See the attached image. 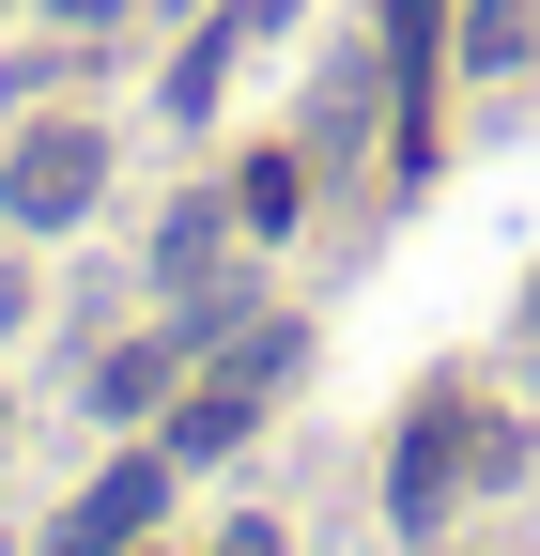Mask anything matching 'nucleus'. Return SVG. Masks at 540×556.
Masks as SVG:
<instances>
[{"label": "nucleus", "instance_id": "nucleus-12", "mask_svg": "<svg viewBox=\"0 0 540 556\" xmlns=\"http://www.w3.org/2000/svg\"><path fill=\"white\" fill-rule=\"evenodd\" d=\"M16 309H31V294H16V263H0V325H16Z\"/></svg>", "mask_w": 540, "mask_h": 556}, {"label": "nucleus", "instance_id": "nucleus-14", "mask_svg": "<svg viewBox=\"0 0 540 556\" xmlns=\"http://www.w3.org/2000/svg\"><path fill=\"white\" fill-rule=\"evenodd\" d=\"M0 417H16V402H0Z\"/></svg>", "mask_w": 540, "mask_h": 556}, {"label": "nucleus", "instance_id": "nucleus-10", "mask_svg": "<svg viewBox=\"0 0 540 556\" xmlns=\"http://www.w3.org/2000/svg\"><path fill=\"white\" fill-rule=\"evenodd\" d=\"M47 556H108V541H93V526H62V541H47Z\"/></svg>", "mask_w": 540, "mask_h": 556}, {"label": "nucleus", "instance_id": "nucleus-8", "mask_svg": "<svg viewBox=\"0 0 540 556\" xmlns=\"http://www.w3.org/2000/svg\"><path fill=\"white\" fill-rule=\"evenodd\" d=\"M217 232H232V201H185V217L155 232V263H170V278H185V263H217Z\"/></svg>", "mask_w": 540, "mask_h": 556}, {"label": "nucleus", "instance_id": "nucleus-3", "mask_svg": "<svg viewBox=\"0 0 540 556\" xmlns=\"http://www.w3.org/2000/svg\"><path fill=\"white\" fill-rule=\"evenodd\" d=\"M155 510H170V448H155V464H108V479H93V495H78V526H93L108 556H124V541H140Z\"/></svg>", "mask_w": 540, "mask_h": 556}, {"label": "nucleus", "instance_id": "nucleus-9", "mask_svg": "<svg viewBox=\"0 0 540 556\" xmlns=\"http://www.w3.org/2000/svg\"><path fill=\"white\" fill-rule=\"evenodd\" d=\"M217 556H279V526H217Z\"/></svg>", "mask_w": 540, "mask_h": 556}, {"label": "nucleus", "instance_id": "nucleus-7", "mask_svg": "<svg viewBox=\"0 0 540 556\" xmlns=\"http://www.w3.org/2000/svg\"><path fill=\"white\" fill-rule=\"evenodd\" d=\"M525 31H540V0H479L463 16V62H525Z\"/></svg>", "mask_w": 540, "mask_h": 556}, {"label": "nucleus", "instance_id": "nucleus-11", "mask_svg": "<svg viewBox=\"0 0 540 556\" xmlns=\"http://www.w3.org/2000/svg\"><path fill=\"white\" fill-rule=\"evenodd\" d=\"M62 16H78V31H93V16H124V0H62Z\"/></svg>", "mask_w": 540, "mask_h": 556}, {"label": "nucleus", "instance_id": "nucleus-1", "mask_svg": "<svg viewBox=\"0 0 540 556\" xmlns=\"http://www.w3.org/2000/svg\"><path fill=\"white\" fill-rule=\"evenodd\" d=\"M510 464H525V433H510V417H479V402H433L417 433H401V464H386V510H401V526H433L463 479H510Z\"/></svg>", "mask_w": 540, "mask_h": 556}, {"label": "nucleus", "instance_id": "nucleus-5", "mask_svg": "<svg viewBox=\"0 0 540 556\" xmlns=\"http://www.w3.org/2000/svg\"><path fill=\"white\" fill-rule=\"evenodd\" d=\"M93 402H108V417H140V402H170V340H140V356H108V371H93Z\"/></svg>", "mask_w": 540, "mask_h": 556}, {"label": "nucleus", "instance_id": "nucleus-2", "mask_svg": "<svg viewBox=\"0 0 540 556\" xmlns=\"http://www.w3.org/2000/svg\"><path fill=\"white\" fill-rule=\"evenodd\" d=\"M93 186H108V139H93V124H31V139H16V170H0V201H16L31 232L93 217Z\"/></svg>", "mask_w": 540, "mask_h": 556}, {"label": "nucleus", "instance_id": "nucleus-4", "mask_svg": "<svg viewBox=\"0 0 540 556\" xmlns=\"http://www.w3.org/2000/svg\"><path fill=\"white\" fill-rule=\"evenodd\" d=\"M247 417H262V387H247V371H217V387L170 417V464H217V448H247Z\"/></svg>", "mask_w": 540, "mask_h": 556}, {"label": "nucleus", "instance_id": "nucleus-13", "mask_svg": "<svg viewBox=\"0 0 540 556\" xmlns=\"http://www.w3.org/2000/svg\"><path fill=\"white\" fill-rule=\"evenodd\" d=\"M525 325H540V294H525Z\"/></svg>", "mask_w": 540, "mask_h": 556}, {"label": "nucleus", "instance_id": "nucleus-6", "mask_svg": "<svg viewBox=\"0 0 540 556\" xmlns=\"http://www.w3.org/2000/svg\"><path fill=\"white\" fill-rule=\"evenodd\" d=\"M294 201H309V155H247V201H232V217H262V232H279Z\"/></svg>", "mask_w": 540, "mask_h": 556}]
</instances>
